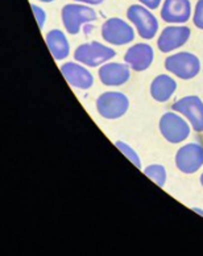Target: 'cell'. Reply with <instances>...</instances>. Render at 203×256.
Returning a JSON list of instances; mask_svg holds the SVG:
<instances>
[{
  "instance_id": "obj_22",
  "label": "cell",
  "mask_w": 203,
  "mask_h": 256,
  "mask_svg": "<svg viewBox=\"0 0 203 256\" xmlns=\"http://www.w3.org/2000/svg\"><path fill=\"white\" fill-rule=\"evenodd\" d=\"M76 3H82V4H87V6H99L102 4L104 0H74Z\"/></svg>"
},
{
  "instance_id": "obj_12",
  "label": "cell",
  "mask_w": 203,
  "mask_h": 256,
  "mask_svg": "<svg viewBox=\"0 0 203 256\" xmlns=\"http://www.w3.org/2000/svg\"><path fill=\"white\" fill-rule=\"evenodd\" d=\"M192 18L190 0H165L161 8V18L169 24H185Z\"/></svg>"
},
{
  "instance_id": "obj_16",
  "label": "cell",
  "mask_w": 203,
  "mask_h": 256,
  "mask_svg": "<svg viewBox=\"0 0 203 256\" xmlns=\"http://www.w3.org/2000/svg\"><path fill=\"white\" fill-rule=\"evenodd\" d=\"M45 41H46L48 49L56 61H62L70 54L69 41L62 30H52L45 37Z\"/></svg>"
},
{
  "instance_id": "obj_18",
  "label": "cell",
  "mask_w": 203,
  "mask_h": 256,
  "mask_svg": "<svg viewBox=\"0 0 203 256\" xmlns=\"http://www.w3.org/2000/svg\"><path fill=\"white\" fill-rule=\"evenodd\" d=\"M115 146L134 165V166H136V168L142 169V160H140L138 154H136V150H134L132 146H128L127 143H124V142H115Z\"/></svg>"
},
{
  "instance_id": "obj_6",
  "label": "cell",
  "mask_w": 203,
  "mask_h": 256,
  "mask_svg": "<svg viewBox=\"0 0 203 256\" xmlns=\"http://www.w3.org/2000/svg\"><path fill=\"white\" fill-rule=\"evenodd\" d=\"M158 128L161 135L170 144H180L185 142L190 135V126L178 112H165L160 118Z\"/></svg>"
},
{
  "instance_id": "obj_10",
  "label": "cell",
  "mask_w": 203,
  "mask_h": 256,
  "mask_svg": "<svg viewBox=\"0 0 203 256\" xmlns=\"http://www.w3.org/2000/svg\"><path fill=\"white\" fill-rule=\"evenodd\" d=\"M190 34H192V30L188 26H166V28H164L162 32L160 33L157 46H158L160 52H162V53H170V52L184 46L190 38Z\"/></svg>"
},
{
  "instance_id": "obj_20",
  "label": "cell",
  "mask_w": 203,
  "mask_h": 256,
  "mask_svg": "<svg viewBox=\"0 0 203 256\" xmlns=\"http://www.w3.org/2000/svg\"><path fill=\"white\" fill-rule=\"evenodd\" d=\"M30 7H32V11L33 14H34V18H36L37 24H38V28L42 30L44 24H45V22H46V14H45V11H44L42 8L36 6V4H32Z\"/></svg>"
},
{
  "instance_id": "obj_11",
  "label": "cell",
  "mask_w": 203,
  "mask_h": 256,
  "mask_svg": "<svg viewBox=\"0 0 203 256\" xmlns=\"http://www.w3.org/2000/svg\"><path fill=\"white\" fill-rule=\"evenodd\" d=\"M153 58H154V52L149 44L132 45L124 56V62L130 66L134 72H144L152 65Z\"/></svg>"
},
{
  "instance_id": "obj_24",
  "label": "cell",
  "mask_w": 203,
  "mask_h": 256,
  "mask_svg": "<svg viewBox=\"0 0 203 256\" xmlns=\"http://www.w3.org/2000/svg\"><path fill=\"white\" fill-rule=\"evenodd\" d=\"M200 185H202V186H203V173H202V174H200Z\"/></svg>"
},
{
  "instance_id": "obj_3",
  "label": "cell",
  "mask_w": 203,
  "mask_h": 256,
  "mask_svg": "<svg viewBox=\"0 0 203 256\" xmlns=\"http://www.w3.org/2000/svg\"><path fill=\"white\" fill-rule=\"evenodd\" d=\"M116 56V52L110 46L100 44L98 41H91L80 45L74 52V60L88 68H98L108 62Z\"/></svg>"
},
{
  "instance_id": "obj_13",
  "label": "cell",
  "mask_w": 203,
  "mask_h": 256,
  "mask_svg": "<svg viewBox=\"0 0 203 256\" xmlns=\"http://www.w3.org/2000/svg\"><path fill=\"white\" fill-rule=\"evenodd\" d=\"M61 73L66 82L80 90H88L94 84V77L84 66L76 62H66L61 66Z\"/></svg>"
},
{
  "instance_id": "obj_9",
  "label": "cell",
  "mask_w": 203,
  "mask_h": 256,
  "mask_svg": "<svg viewBox=\"0 0 203 256\" xmlns=\"http://www.w3.org/2000/svg\"><path fill=\"white\" fill-rule=\"evenodd\" d=\"M173 111L181 114L188 120L196 132H203V102L200 96H186L172 106Z\"/></svg>"
},
{
  "instance_id": "obj_17",
  "label": "cell",
  "mask_w": 203,
  "mask_h": 256,
  "mask_svg": "<svg viewBox=\"0 0 203 256\" xmlns=\"http://www.w3.org/2000/svg\"><path fill=\"white\" fill-rule=\"evenodd\" d=\"M144 174L150 178L160 188L165 186L166 184V169L161 164H150L144 169Z\"/></svg>"
},
{
  "instance_id": "obj_8",
  "label": "cell",
  "mask_w": 203,
  "mask_h": 256,
  "mask_svg": "<svg viewBox=\"0 0 203 256\" xmlns=\"http://www.w3.org/2000/svg\"><path fill=\"white\" fill-rule=\"evenodd\" d=\"M176 166L180 172L192 174L203 165V146L198 143H188L182 146L176 154Z\"/></svg>"
},
{
  "instance_id": "obj_14",
  "label": "cell",
  "mask_w": 203,
  "mask_h": 256,
  "mask_svg": "<svg viewBox=\"0 0 203 256\" xmlns=\"http://www.w3.org/2000/svg\"><path fill=\"white\" fill-rule=\"evenodd\" d=\"M98 76L104 86H122L130 78V68L127 64L107 62L99 68Z\"/></svg>"
},
{
  "instance_id": "obj_4",
  "label": "cell",
  "mask_w": 203,
  "mask_h": 256,
  "mask_svg": "<svg viewBox=\"0 0 203 256\" xmlns=\"http://www.w3.org/2000/svg\"><path fill=\"white\" fill-rule=\"evenodd\" d=\"M127 18L136 28L138 36L144 40H152L158 32V22L149 8L142 4H134L128 8Z\"/></svg>"
},
{
  "instance_id": "obj_1",
  "label": "cell",
  "mask_w": 203,
  "mask_h": 256,
  "mask_svg": "<svg viewBox=\"0 0 203 256\" xmlns=\"http://www.w3.org/2000/svg\"><path fill=\"white\" fill-rule=\"evenodd\" d=\"M61 18L66 32L70 34H78L84 24L95 22L98 15L87 4L72 3L64 6L61 11Z\"/></svg>"
},
{
  "instance_id": "obj_7",
  "label": "cell",
  "mask_w": 203,
  "mask_h": 256,
  "mask_svg": "<svg viewBox=\"0 0 203 256\" xmlns=\"http://www.w3.org/2000/svg\"><path fill=\"white\" fill-rule=\"evenodd\" d=\"M102 37L111 45L130 44L134 40V28L120 18H111L102 26Z\"/></svg>"
},
{
  "instance_id": "obj_2",
  "label": "cell",
  "mask_w": 203,
  "mask_h": 256,
  "mask_svg": "<svg viewBox=\"0 0 203 256\" xmlns=\"http://www.w3.org/2000/svg\"><path fill=\"white\" fill-rule=\"evenodd\" d=\"M165 69L181 80H192L200 72V61L190 52H180L165 60Z\"/></svg>"
},
{
  "instance_id": "obj_23",
  "label": "cell",
  "mask_w": 203,
  "mask_h": 256,
  "mask_svg": "<svg viewBox=\"0 0 203 256\" xmlns=\"http://www.w3.org/2000/svg\"><path fill=\"white\" fill-rule=\"evenodd\" d=\"M42 3H52V2H54V0H40Z\"/></svg>"
},
{
  "instance_id": "obj_19",
  "label": "cell",
  "mask_w": 203,
  "mask_h": 256,
  "mask_svg": "<svg viewBox=\"0 0 203 256\" xmlns=\"http://www.w3.org/2000/svg\"><path fill=\"white\" fill-rule=\"evenodd\" d=\"M192 22L198 30H203V0H198L196 4V10L192 14Z\"/></svg>"
},
{
  "instance_id": "obj_21",
  "label": "cell",
  "mask_w": 203,
  "mask_h": 256,
  "mask_svg": "<svg viewBox=\"0 0 203 256\" xmlns=\"http://www.w3.org/2000/svg\"><path fill=\"white\" fill-rule=\"evenodd\" d=\"M138 2H140V4L149 8V10H157L162 0H138Z\"/></svg>"
},
{
  "instance_id": "obj_5",
  "label": "cell",
  "mask_w": 203,
  "mask_h": 256,
  "mask_svg": "<svg viewBox=\"0 0 203 256\" xmlns=\"http://www.w3.org/2000/svg\"><path fill=\"white\" fill-rule=\"evenodd\" d=\"M96 111L102 118L115 120L119 119L130 108V99L123 92H106L96 99Z\"/></svg>"
},
{
  "instance_id": "obj_15",
  "label": "cell",
  "mask_w": 203,
  "mask_h": 256,
  "mask_svg": "<svg viewBox=\"0 0 203 256\" xmlns=\"http://www.w3.org/2000/svg\"><path fill=\"white\" fill-rule=\"evenodd\" d=\"M177 90V82L168 74H160L150 84V96L160 103L168 102Z\"/></svg>"
}]
</instances>
